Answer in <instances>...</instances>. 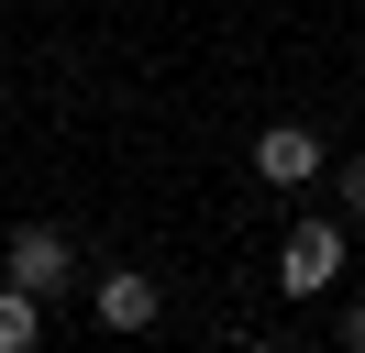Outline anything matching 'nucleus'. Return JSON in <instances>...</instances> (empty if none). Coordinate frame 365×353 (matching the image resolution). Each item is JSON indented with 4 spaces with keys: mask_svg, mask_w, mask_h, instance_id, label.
I'll return each instance as SVG.
<instances>
[{
    "mask_svg": "<svg viewBox=\"0 0 365 353\" xmlns=\"http://www.w3.org/2000/svg\"><path fill=\"white\" fill-rule=\"evenodd\" d=\"M155 309H166L155 276H133V265H111V276H100V331H155Z\"/></svg>",
    "mask_w": 365,
    "mask_h": 353,
    "instance_id": "4",
    "label": "nucleus"
},
{
    "mask_svg": "<svg viewBox=\"0 0 365 353\" xmlns=\"http://www.w3.org/2000/svg\"><path fill=\"white\" fill-rule=\"evenodd\" d=\"M277 276H288V298H321V287L343 276V232H332V221H288V254H277Z\"/></svg>",
    "mask_w": 365,
    "mask_h": 353,
    "instance_id": "1",
    "label": "nucleus"
},
{
    "mask_svg": "<svg viewBox=\"0 0 365 353\" xmlns=\"http://www.w3.org/2000/svg\"><path fill=\"white\" fill-rule=\"evenodd\" d=\"M255 176L310 188V176H321V132H310V122H266V132H255Z\"/></svg>",
    "mask_w": 365,
    "mask_h": 353,
    "instance_id": "2",
    "label": "nucleus"
},
{
    "mask_svg": "<svg viewBox=\"0 0 365 353\" xmlns=\"http://www.w3.org/2000/svg\"><path fill=\"white\" fill-rule=\"evenodd\" d=\"M343 342H354V353H365V309H354V320H343Z\"/></svg>",
    "mask_w": 365,
    "mask_h": 353,
    "instance_id": "7",
    "label": "nucleus"
},
{
    "mask_svg": "<svg viewBox=\"0 0 365 353\" xmlns=\"http://www.w3.org/2000/svg\"><path fill=\"white\" fill-rule=\"evenodd\" d=\"M34 342H45V298L11 276V287H0V353H34Z\"/></svg>",
    "mask_w": 365,
    "mask_h": 353,
    "instance_id": "5",
    "label": "nucleus"
},
{
    "mask_svg": "<svg viewBox=\"0 0 365 353\" xmlns=\"http://www.w3.org/2000/svg\"><path fill=\"white\" fill-rule=\"evenodd\" d=\"M11 276H23L34 298H56V287H67V232H56V221H23V232H11Z\"/></svg>",
    "mask_w": 365,
    "mask_h": 353,
    "instance_id": "3",
    "label": "nucleus"
},
{
    "mask_svg": "<svg viewBox=\"0 0 365 353\" xmlns=\"http://www.w3.org/2000/svg\"><path fill=\"white\" fill-rule=\"evenodd\" d=\"M332 188H343V210H365V166H343V176H332Z\"/></svg>",
    "mask_w": 365,
    "mask_h": 353,
    "instance_id": "6",
    "label": "nucleus"
}]
</instances>
